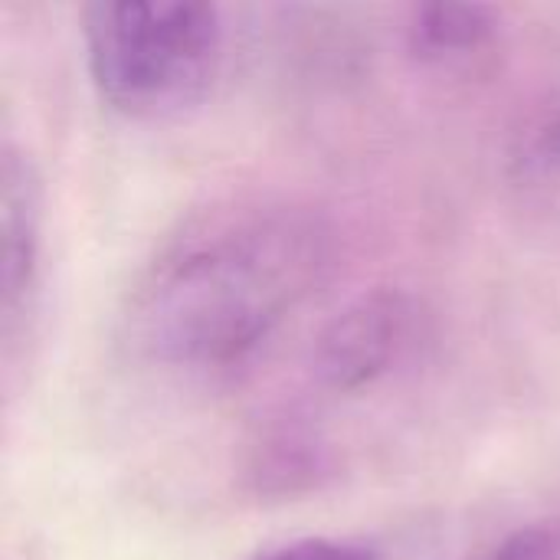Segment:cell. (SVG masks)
<instances>
[{"label":"cell","mask_w":560,"mask_h":560,"mask_svg":"<svg viewBox=\"0 0 560 560\" xmlns=\"http://www.w3.org/2000/svg\"><path fill=\"white\" fill-rule=\"evenodd\" d=\"M331 259V226L312 210L217 213L151 262L131 295V341L167 368H236L325 282Z\"/></svg>","instance_id":"6da1fadb"},{"label":"cell","mask_w":560,"mask_h":560,"mask_svg":"<svg viewBox=\"0 0 560 560\" xmlns=\"http://www.w3.org/2000/svg\"><path fill=\"white\" fill-rule=\"evenodd\" d=\"M82 43L102 102L138 121H167L210 95L223 20L197 0H98L82 10Z\"/></svg>","instance_id":"7a4b0ae2"},{"label":"cell","mask_w":560,"mask_h":560,"mask_svg":"<svg viewBox=\"0 0 560 560\" xmlns=\"http://www.w3.org/2000/svg\"><path fill=\"white\" fill-rule=\"evenodd\" d=\"M423 308L404 289H374L338 312L315 341L312 368L338 394L384 381L420 341Z\"/></svg>","instance_id":"3957f363"},{"label":"cell","mask_w":560,"mask_h":560,"mask_svg":"<svg viewBox=\"0 0 560 560\" xmlns=\"http://www.w3.org/2000/svg\"><path fill=\"white\" fill-rule=\"evenodd\" d=\"M0 226H3V348L13 351L30 322L39 256H43V180L16 144H3L0 161Z\"/></svg>","instance_id":"277c9868"},{"label":"cell","mask_w":560,"mask_h":560,"mask_svg":"<svg viewBox=\"0 0 560 560\" xmlns=\"http://www.w3.org/2000/svg\"><path fill=\"white\" fill-rule=\"evenodd\" d=\"M495 13L476 3H423L410 16V49L430 62L466 59L492 43Z\"/></svg>","instance_id":"5b68a950"},{"label":"cell","mask_w":560,"mask_h":560,"mask_svg":"<svg viewBox=\"0 0 560 560\" xmlns=\"http://www.w3.org/2000/svg\"><path fill=\"white\" fill-rule=\"evenodd\" d=\"M512 167L528 184L560 180V105L535 115L525 131H518Z\"/></svg>","instance_id":"8992f818"},{"label":"cell","mask_w":560,"mask_h":560,"mask_svg":"<svg viewBox=\"0 0 560 560\" xmlns=\"http://www.w3.org/2000/svg\"><path fill=\"white\" fill-rule=\"evenodd\" d=\"M469 560H560V518L532 522Z\"/></svg>","instance_id":"52a82bcc"},{"label":"cell","mask_w":560,"mask_h":560,"mask_svg":"<svg viewBox=\"0 0 560 560\" xmlns=\"http://www.w3.org/2000/svg\"><path fill=\"white\" fill-rule=\"evenodd\" d=\"M259 560H381L374 548L361 541H341V538H302L292 545H282Z\"/></svg>","instance_id":"ba28073f"}]
</instances>
